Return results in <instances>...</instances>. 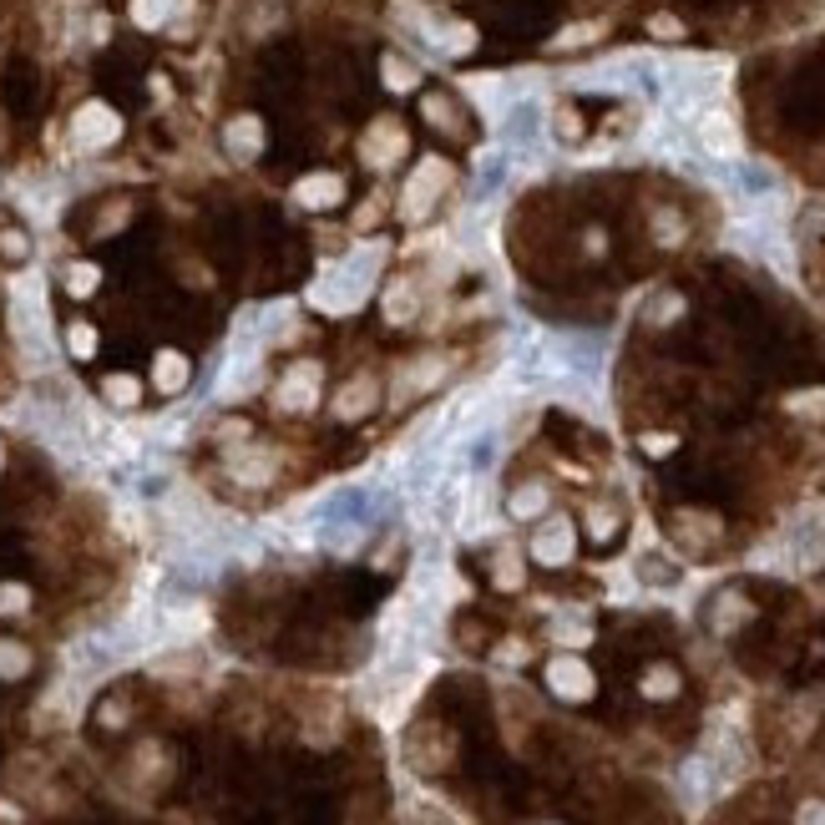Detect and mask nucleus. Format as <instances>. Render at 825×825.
<instances>
[{
	"label": "nucleus",
	"mask_w": 825,
	"mask_h": 825,
	"mask_svg": "<svg viewBox=\"0 0 825 825\" xmlns=\"http://www.w3.org/2000/svg\"><path fill=\"white\" fill-rule=\"evenodd\" d=\"M380 491L375 486H340V491H329V497L314 507V537L329 547V552H340V557H350V552H360L365 547V537L375 532V522H380Z\"/></svg>",
	"instance_id": "obj_1"
},
{
	"label": "nucleus",
	"mask_w": 825,
	"mask_h": 825,
	"mask_svg": "<svg viewBox=\"0 0 825 825\" xmlns=\"http://www.w3.org/2000/svg\"><path fill=\"white\" fill-rule=\"evenodd\" d=\"M380 264H385V243H360L345 259H335L314 284H309V304L324 314H355L375 284H380Z\"/></svg>",
	"instance_id": "obj_2"
},
{
	"label": "nucleus",
	"mask_w": 825,
	"mask_h": 825,
	"mask_svg": "<svg viewBox=\"0 0 825 825\" xmlns=\"http://www.w3.org/2000/svg\"><path fill=\"white\" fill-rule=\"evenodd\" d=\"M729 66L724 61H704V56H684V61H664L658 66V87H664L669 117L674 122H694L704 107H714V97L724 92Z\"/></svg>",
	"instance_id": "obj_3"
},
{
	"label": "nucleus",
	"mask_w": 825,
	"mask_h": 825,
	"mask_svg": "<svg viewBox=\"0 0 825 825\" xmlns=\"http://www.w3.org/2000/svg\"><path fill=\"white\" fill-rule=\"evenodd\" d=\"M11 335L21 345V360L31 370H46L56 360V340H51V314H46V294H41V274L16 279L11 289Z\"/></svg>",
	"instance_id": "obj_4"
},
{
	"label": "nucleus",
	"mask_w": 825,
	"mask_h": 825,
	"mask_svg": "<svg viewBox=\"0 0 825 825\" xmlns=\"http://www.w3.org/2000/svg\"><path fill=\"white\" fill-rule=\"evenodd\" d=\"M785 572H815L825 562V502H805L780 537Z\"/></svg>",
	"instance_id": "obj_5"
},
{
	"label": "nucleus",
	"mask_w": 825,
	"mask_h": 825,
	"mask_svg": "<svg viewBox=\"0 0 825 825\" xmlns=\"http://www.w3.org/2000/svg\"><path fill=\"white\" fill-rule=\"evenodd\" d=\"M497 132H502V147L517 152V157H537L542 142H547V107L537 97H512L497 117Z\"/></svg>",
	"instance_id": "obj_6"
},
{
	"label": "nucleus",
	"mask_w": 825,
	"mask_h": 825,
	"mask_svg": "<svg viewBox=\"0 0 825 825\" xmlns=\"http://www.w3.org/2000/svg\"><path fill=\"white\" fill-rule=\"evenodd\" d=\"M446 183H451V168L441 157H426L416 173H410V183H405V198H400V218H410V223H421L426 213H431V203L446 193Z\"/></svg>",
	"instance_id": "obj_7"
},
{
	"label": "nucleus",
	"mask_w": 825,
	"mask_h": 825,
	"mask_svg": "<svg viewBox=\"0 0 825 825\" xmlns=\"http://www.w3.org/2000/svg\"><path fill=\"white\" fill-rule=\"evenodd\" d=\"M694 147H699L704 157H714V162H734L745 142H739V127H734L729 112L704 107V112L694 117Z\"/></svg>",
	"instance_id": "obj_8"
},
{
	"label": "nucleus",
	"mask_w": 825,
	"mask_h": 825,
	"mask_svg": "<svg viewBox=\"0 0 825 825\" xmlns=\"http://www.w3.org/2000/svg\"><path fill=\"white\" fill-rule=\"evenodd\" d=\"M699 755H704L709 770L719 775V790H729L739 775L750 770V745H745V734H739V729H714L709 745H704Z\"/></svg>",
	"instance_id": "obj_9"
},
{
	"label": "nucleus",
	"mask_w": 825,
	"mask_h": 825,
	"mask_svg": "<svg viewBox=\"0 0 825 825\" xmlns=\"http://www.w3.org/2000/svg\"><path fill=\"white\" fill-rule=\"evenodd\" d=\"M547 689L557 699H567V704H583V699H593L598 684H593V669L577 653H557L552 664H547Z\"/></svg>",
	"instance_id": "obj_10"
},
{
	"label": "nucleus",
	"mask_w": 825,
	"mask_h": 825,
	"mask_svg": "<svg viewBox=\"0 0 825 825\" xmlns=\"http://www.w3.org/2000/svg\"><path fill=\"white\" fill-rule=\"evenodd\" d=\"M117 132H122V122H117V112L102 107V102H87V107L71 117V142H76L81 152H97V147L117 142Z\"/></svg>",
	"instance_id": "obj_11"
},
{
	"label": "nucleus",
	"mask_w": 825,
	"mask_h": 825,
	"mask_svg": "<svg viewBox=\"0 0 825 825\" xmlns=\"http://www.w3.org/2000/svg\"><path fill=\"white\" fill-rule=\"evenodd\" d=\"M319 365L314 360H299V365H289L284 370V380H279V390H274V405L279 410H314V400H319Z\"/></svg>",
	"instance_id": "obj_12"
},
{
	"label": "nucleus",
	"mask_w": 825,
	"mask_h": 825,
	"mask_svg": "<svg viewBox=\"0 0 825 825\" xmlns=\"http://www.w3.org/2000/svg\"><path fill=\"white\" fill-rule=\"evenodd\" d=\"M572 547H577V532H572L567 517H547V522L537 527V537H532V557H537L542 567H562V562L572 557Z\"/></svg>",
	"instance_id": "obj_13"
},
{
	"label": "nucleus",
	"mask_w": 825,
	"mask_h": 825,
	"mask_svg": "<svg viewBox=\"0 0 825 825\" xmlns=\"http://www.w3.org/2000/svg\"><path fill=\"white\" fill-rule=\"evenodd\" d=\"M679 790H684V800L699 810V805H709L714 795H719V775L709 770V760L704 755H694L684 770H679Z\"/></svg>",
	"instance_id": "obj_14"
},
{
	"label": "nucleus",
	"mask_w": 825,
	"mask_h": 825,
	"mask_svg": "<svg viewBox=\"0 0 825 825\" xmlns=\"http://www.w3.org/2000/svg\"><path fill=\"white\" fill-rule=\"evenodd\" d=\"M375 405H380V385H375L370 375H360L355 385H345V390L335 395V416H340V421H360V416H370Z\"/></svg>",
	"instance_id": "obj_15"
},
{
	"label": "nucleus",
	"mask_w": 825,
	"mask_h": 825,
	"mask_svg": "<svg viewBox=\"0 0 825 825\" xmlns=\"http://www.w3.org/2000/svg\"><path fill=\"white\" fill-rule=\"evenodd\" d=\"M223 147H228L238 162L259 157V147H264V122H259V117H233L228 132H223Z\"/></svg>",
	"instance_id": "obj_16"
},
{
	"label": "nucleus",
	"mask_w": 825,
	"mask_h": 825,
	"mask_svg": "<svg viewBox=\"0 0 825 825\" xmlns=\"http://www.w3.org/2000/svg\"><path fill=\"white\" fill-rule=\"evenodd\" d=\"M405 152V132L395 122H375L370 137H365V162L370 168H385V162H395Z\"/></svg>",
	"instance_id": "obj_17"
},
{
	"label": "nucleus",
	"mask_w": 825,
	"mask_h": 825,
	"mask_svg": "<svg viewBox=\"0 0 825 825\" xmlns=\"http://www.w3.org/2000/svg\"><path fill=\"white\" fill-rule=\"evenodd\" d=\"M294 198H299L304 208H335V203L345 198V183H340L335 173H314V178H304V183L294 188Z\"/></svg>",
	"instance_id": "obj_18"
},
{
	"label": "nucleus",
	"mask_w": 825,
	"mask_h": 825,
	"mask_svg": "<svg viewBox=\"0 0 825 825\" xmlns=\"http://www.w3.org/2000/svg\"><path fill=\"white\" fill-rule=\"evenodd\" d=\"M441 380V360H416V365H405L400 370V380H395V400H410V395H421V390H431Z\"/></svg>",
	"instance_id": "obj_19"
},
{
	"label": "nucleus",
	"mask_w": 825,
	"mask_h": 825,
	"mask_svg": "<svg viewBox=\"0 0 825 825\" xmlns=\"http://www.w3.org/2000/svg\"><path fill=\"white\" fill-rule=\"evenodd\" d=\"M152 385L168 390V395H178V390L188 385V360H183L178 350H162V355L152 360Z\"/></svg>",
	"instance_id": "obj_20"
},
{
	"label": "nucleus",
	"mask_w": 825,
	"mask_h": 825,
	"mask_svg": "<svg viewBox=\"0 0 825 825\" xmlns=\"http://www.w3.org/2000/svg\"><path fill=\"white\" fill-rule=\"evenodd\" d=\"M547 502H552V497H547V486H542V481H527V486H517V491H512L507 512L527 522V517H542V512H547Z\"/></svg>",
	"instance_id": "obj_21"
},
{
	"label": "nucleus",
	"mask_w": 825,
	"mask_h": 825,
	"mask_svg": "<svg viewBox=\"0 0 825 825\" xmlns=\"http://www.w3.org/2000/svg\"><path fill=\"white\" fill-rule=\"evenodd\" d=\"M183 6H188V0H132V21L157 31V26H168L173 11H183Z\"/></svg>",
	"instance_id": "obj_22"
},
{
	"label": "nucleus",
	"mask_w": 825,
	"mask_h": 825,
	"mask_svg": "<svg viewBox=\"0 0 825 825\" xmlns=\"http://www.w3.org/2000/svg\"><path fill=\"white\" fill-rule=\"evenodd\" d=\"M502 178H507V152H491V157H481V173H476V203H486L491 193L502 188Z\"/></svg>",
	"instance_id": "obj_23"
},
{
	"label": "nucleus",
	"mask_w": 825,
	"mask_h": 825,
	"mask_svg": "<svg viewBox=\"0 0 825 825\" xmlns=\"http://www.w3.org/2000/svg\"><path fill=\"white\" fill-rule=\"evenodd\" d=\"M26 669H31V648L0 638V679H21Z\"/></svg>",
	"instance_id": "obj_24"
},
{
	"label": "nucleus",
	"mask_w": 825,
	"mask_h": 825,
	"mask_svg": "<svg viewBox=\"0 0 825 825\" xmlns=\"http://www.w3.org/2000/svg\"><path fill=\"white\" fill-rule=\"evenodd\" d=\"M233 476H238V481H269V476H274V456H269V451L233 456Z\"/></svg>",
	"instance_id": "obj_25"
},
{
	"label": "nucleus",
	"mask_w": 825,
	"mask_h": 825,
	"mask_svg": "<svg viewBox=\"0 0 825 825\" xmlns=\"http://www.w3.org/2000/svg\"><path fill=\"white\" fill-rule=\"evenodd\" d=\"M745 618H750V603L739 598V593H724L719 598V613H714V633H729V628H739Z\"/></svg>",
	"instance_id": "obj_26"
},
{
	"label": "nucleus",
	"mask_w": 825,
	"mask_h": 825,
	"mask_svg": "<svg viewBox=\"0 0 825 825\" xmlns=\"http://www.w3.org/2000/svg\"><path fill=\"white\" fill-rule=\"evenodd\" d=\"M643 694H648V699H674V694H679V674H674L669 664L648 669V674H643Z\"/></svg>",
	"instance_id": "obj_27"
},
{
	"label": "nucleus",
	"mask_w": 825,
	"mask_h": 825,
	"mask_svg": "<svg viewBox=\"0 0 825 825\" xmlns=\"http://www.w3.org/2000/svg\"><path fill=\"white\" fill-rule=\"evenodd\" d=\"M421 81V71L410 66V61H400V56H385V87H395V92H410Z\"/></svg>",
	"instance_id": "obj_28"
},
{
	"label": "nucleus",
	"mask_w": 825,
	"mask_h": 825,
	"mask_svg": "<svg viewBox=\"0 0 825 825\" xmlns=\"http://www.w3.org/2000/svg\"><path fill=\"white\" fill-rule=\"evenodd\" d=\"M552 638L577 648V643H588V638H593V628H588L583 618H567V613H562V618H552Z\"/></svg>",
	"instance_id": "obj_29"
},
{
	"label": "nucleus",
	"mask_w": 825,
	"mask_h": 825,
	"mask_svg": "<svg viewBox=\"0 0 825 825\" xmlns=\"http://www.w3.org/2000/svg\"><path fill=\"white\" fill-rule=\"evenodd\" d=\"M638 577H643V583H674L679 567L664 562V557H638Z\"/></svg>",
	"instance_id": "obj_30"
},
{
	"label": "nucleus",
	"mask_w": 825,
	"mask_h": 825,
	"mask_svg": "<svg viewBox=\"0 0 825 825\" xmlns=\"http://www.w3.org/2000/svg\"><path fill=\"white\" fill-rule=\"evenodd\" d=\"M102 390H107V400H112V405H137V390H142V385H137L132 375H112Z\"/></svg>",
	"instance_id": "obj_31"
},
{
	"label": "nucleus",
	"mask_w": 825,
	"mask_h": 825,
	"mask_svg": "<svg viewBox=\"0 0 825 825\" xmlns=\"http://www.w3.org/2000/svg\"><path fill=\"white\" fill-rule=\"evenodd\" d=\"M71 355H97V329L92 324H71Z\"/></svg>",
	"instance_id": "obj_32"
},
{
	"label": "nucleus",
	"mask_w": 825,
	"mask_h": 825,
	"mask_svg": "<svg viewBox=\"0 0 825 825\" xmlns=\"http://www.w3.org/2000/svg\"><path fill=\"white\" fill-rule=\"evenodd\" d=\"M26 603H31V593L21 583H0V613H26Z\"/></svg>",
	"instance_id": "obj_33"
},
{
	"label": "nucleus",
	"mask_w": 825,
	"mask_h": 825,
	"mask_svg": "<svg viewBox=\"0 0 825 825\" xmlns=\"http://www.w3.org/2000/svg\"><path fill=\"white\" fill-rule=\"evenodd\" d=\"M97 289V269L92 264H71V294H92Z\"/></svg>",
	"instance_id": "obj_34"
},
{
	"label": "nucleus",
	"mask_w": 825,
	"mask_h": 825,
	"mask_svg": "<svg viewBox=\"0 0 825 825\" xmlns=\"http://www.w3.org/2000/svg\"><path fill=\"white\" fill-rule=\"evenodd\" d=\"M497 583H502V588H517V583H522V567H517V557H512V552L497 562Z\"/></svg>",
	"instance_id": "obj_35"
},
{
	"label": "nucleus",
	"mask_w": 825,
	"mask_h": 825,
	"mask_svg": "<svg viewBox=\"0 0 825 825\" xmlns=\"http://www.w3.org/2000/svg\"><path fill=\"white\" fill-rule=\"evenodd\" d=\"M795 825H825V800H805L795 810Z\"/></svg>",
	"instance_id": "obj_36"
},
{
	"label": "nucleus",
	"mask_w": 825,
	"mask_h": 825,
	"mask_svg": "<svg viewBox=\"0 0 825 825\" xmlns=\"http://www.w3.org/2000/svg\"><path fill=\"white\" fill-rule=\"evenodd\" d=\"M385 314H390V319H410V289H405V284H395V299H390Z\"/></svg>",
	"instance_id": "obj_37"
},
{
	"label": "nucleus",
	"mask_w": 825,
	"mask_h": 825,
	"mask_svg": "<svg viewBox=\"0 0 825 825\" xmlns=\"http://www.w3.org/2000/svg\"><path fill=\"white\" fill-rule=\"evenodd\" d=\"M679 304H684L679 294H664V299H658V309H653V319H658V324H669V319L679 314Z\"/></svg>",
	"instance_id": "obj_38"
},
{
	"label": "nucleus",
	"mask_w": 825,
	"mask_h": 825,
	"mask_svg": "<svg viewBox=\"0 0 825 825\" xmlns=\"http://www.w3.org/2000/svg\"><path fill=\"white\" fill-rule=\"evenodd\" d=\"M0 249H6L11 259H26V249H31V243H26L21 233H6V238H0Z\"/></svg>",
	"instance_id": "obj_39"
},
{
	"label": "nucleus",
	"mask_w": 825,
	"mask_h": 825,
	"mask_svg": "<svg viewBox=\"0 0 825 825\" xmlns=\"http://www.w3.org/2000/svg\"><path fill=\"white\" fill-rule=\"evenodd\" d=\"M613 527H618V522H613V512H603V507H598V512H593V537H613Z\"/></svg>",
	"instance_id": "obj_40"
},
{
	"label": "nucleus",
	"mask_w": 825,
	"mask_h": 825,
	"mask_svg": "<svg viewBox=\"0 0 825 825\" xmlns=\"http://www.w3.org/2000/svg\"><path fill=\"white\" fill-rule=\"evenodd\" d=\"M658 238H664V243H674V238H679V218H669V213H658Z\"/></svg>",
	"instance_id": "obj_41"
},
{
	"label": "nucleus",
	"mask_w": 825,
	"mask_h": 825,
	"mask_svg": "<svg viewBox=\"0 0 825 825\" xmlns=\"http://www.w3.org/2000/svg\"><path fill=\"white\" fill-rule=\"evenodd\" d=\"M598 36V26H583V31H567V36H557V46H577V41H593Z\"/></svg>",
	"instance_id": "obj_42"
},
{
	"label": "nucleus",
	"mask_w": 825,
	"mask_h": 825,
	"mask_svg": "<svg viewBox=\"0 0 825 825\" xmlns=\"http://www.w3.org/2000/svg\"><path fill=\"white\" fill-rule=\"evenodd\" d=\"M653 31H658V36H679V21H669V16H658V21H653Z\"/></svg>",
	"instance_id": "obj_43"
},
{
	"label": "nucleus",
	"mask_w": 825,
	"mask_h": 825,
	"mask_svg": "<svg viewBox=\"0 0 825 825\" xmlns=\"http://www.w3.org/2000/svg\"><path fill=\"white\" fill-rule=\"evenodd\" d=\"M0 461H6V446H0Z\"/></svg>",
	"instance_id": "obj_44"
}]
</instances>
